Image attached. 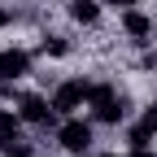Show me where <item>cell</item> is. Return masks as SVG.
<instances>
[{
  "mask_svg": "<svg viewBox=\"0 0 157 157\" xmlns=\"http://www.w3.org/2000/svg\"><path fill=\"white\" fill-rule=\"evenodd\" d=\"M87 101H92V113H96V122H122V118H127V96L122 92H113L109 83H92V96H87Z\"/></svg>",
  "mask_w": 157,
  "mask_h": 157,
  "instance_id": "obj_1",
  "label": "cell"
},
{
  "mask_svg": "<svg viewBox=\"0 0 157 157\" xmlns=\"http://www.w3.org/2000/svg\"><path fill=\"white\" fill-rule=\"evenodd\" d=\"M87 96H92V83H87V78H70V83H61V87L52 92V109L57 113H74Z\"/></svg>",
  "mask_w": 157,
  "mask_h": 157,
  "instance_id": "obj_2",
  "label": "cell"
},
{
  "mask_svg": "<svg viewBox=\"0 0 157 157\" xmlns=\"http://www.w3.org/2000/svg\"><path fill=\"white\" fill-rule=\"evenodd\" d=\"M57 144H61L66 153H87V144H92V127L83 122V118H66V122L57 127Z\"/></svg>",
  "mask_w": 157,
  "mask_h": 157,
  "instance_id": "obj_3",
  "label": "cell"
},
{
  "mask_svg": "<svg viewBox=\"0 0 157 157\" xmlns=\"http://www.w3.org/2000/svg\"><path fill=\"white\" fill-rule=\"evenodd\" d=\"M17 113H22V122H31V127H48L57 109L44 96H22V101H17Z\"/></svg>",
  "mask_w": 157,
  "mask_h": 157,
  "instance_id": "obj_4",
  "label": "cell"
},
{
  "mask_svg": "<svg viewBox=\"0 0 157 157\" xmlns=\"http://www.w3.org/2000/svg\"><path fill=\"white\" fill-rule=\"evenodd\" d=\"M22 74H31V52L5 48V52H0V78H5V83H17Z\"/></svg>",
  "mask_w": 157,
  "mask_h": 157,
  "instance_id": "obj_5",
  "label": "cell"
},
{
  "mask_svg": "<svg viewBox=\"0 0 157 157\" xmlns=\"http://www.w3.org/2000/svg\"><path fill=\"white\" fill-rule=\"evenodd\" d=\"M122 31H127V35L135 39V44H148V35H153V22H148L144 13L127 9V13H122Z\"/></svg>",
  "mask_w": 157,
  "mask_h": 157,
  "instance_id": "obj_6",
  "label": "cell"
},
{
  "mask_svg": "<svg viewBox=\"0 0 157 157\" xmlns=\"http://www.w3.org/2000/svg\"><path fill=\"white\" fill-rule=\"evenodd\" d=\"M70 17L83 22V26H92L96 17H101V5H96V0H70Z\"/></svg>",
  "mask_w": 157,
  "mask_h": 157,
  "instance_id": "obj_7",
  "label": "cell"
},
{
  "mask_svg": "<svg viewBox=\"0 0 157 157\" xmlns=\"http://www.w3.org/2000/svg\"><path fill=\"white\" fill-rule=\"evenodd\" d=\"M17 131H22V113H13V109H0V144L17 140Z\"/></svg>",
  "mask_w": 157,
  "mask_h": 157,
  "instance_id": "obj_8",
  "label": "cell"
},
{
  "mask_svg": "<svg viewBox=\"0 0 157 157\" xmlns=\"http://www.w3.org/2000/svg\"><path fill=\"white\" fill-rule=\"evenodd\" d=\"M153 135H157V122L144 113V122H140V127H131V135H127V140H131V148H148V140H153Z\"/></svg>",
  "mask_w": 157,
  "mask_h": 157,
  "instance_id": "obj_9",
  "label": "cell"
},
{
  "mask_svg": "<svg viewBox=\"0 0 157 157\" xmlns=\"http://www.w3.org/2000/svg\"><path fill=\"white\" fill-rule=\"evenodd\" d=\"M39 52H44V57H66L70 44H66L61 35H48V39H39Z\"/></svg>",
  "mask_w": 157,
  "mask_h": 157,
  "instance_id": "obj_10",
  "label": "cell"
},
{
  "mask_svg": "<svg viewBox=\"0 0 157 157\" xmlns=\"http://www.w3.org/2000/svg\"><path fill=\"white\" fill-rule=\"evenodd\" d=\"M0 153H5V157H35V148L22 140V135H17V140H9V144H0Z\"/></svg>",
  "mask_w": 157,
  "mask_h": 157,
  "instance_id": "obj_11",
  "label": "cell"
},
{
  "mask_svg": "<svg viewBox=\"0 0 157 157\" xmlns=\"http://www.w3.org/2000/svg\"><path fill=\"white\" fill-rule=\"evenodd\" d=\"M105 5H118V9H131L135 0H105Z\"/></svg>",
  "mask_w": 157,
  "mask_h": 157,
  "instance_id": "obj_12",
  "label": "cell"
},
{
  "mask_svg": "<svg viewBox=\"0 0 157 157\" xmlns=\"http://www.w3.org/2000/svg\"><path fill=\"white\" fill-rule=\"evenodd\" d=\"M9 17H13V13H9V9H0V26H9Z\"/></svg>",
  "mask_w": 157,
  "mask_h": 157,
  "instance_id": "obj_13",
  "label": "cell"
},
{
  "mask_svg": "<svg viewBox=\"0 0 157 157\" xmlns=\"http://www.w3.org/2000/svg\"><path fill=\"white\" fill-rule=\"evenodd\" d=\"M131 157H157V153H148V148H135V153H131Z\"/></svg>",
  "mask_w": 157,
  "mask_h": 157,
  "instance_id": "obj_14",
  "label": "cell"
},
{
  "mask_svg": "<svg viewBox=\"0 0 157 157\" xmlns=\"http://www.w3.org/2000/svg\"><path fill=\"white\" fill-rule=\"evenodd\" d=\"M148 118H153V122H157V101H153V109H148Z\"/></svg>",
  "mask_w": 157,
  "mask_h": 157,
  "instance_id": "obj_15",
  "label": "cell"
},
{
  "mask_svg": "<svg viewBox=\"0 0 157 157\" xmlns=\"http://www.w3.org/2000/svg\"><path fill=\"white\" fill-rule=\"evenodd\" d=\"M105 157H113V153H105Z\"/></svg>",
  "mask_w": 157,
  "mask_h": 157,
  "instance_id": "obj_16",
  "label": "cell"
}]
</instances>
